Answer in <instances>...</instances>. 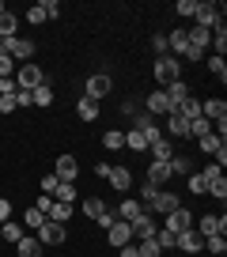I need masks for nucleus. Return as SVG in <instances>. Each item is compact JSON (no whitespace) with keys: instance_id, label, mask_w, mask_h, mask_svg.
<instances>
[{"instance_id":"nucleus-51","label":"nucleus","mask_w":227,"mask_h":257,"mask_svg":"<svg viewBox=\"0 0 227 257\" xmlns=\"http://www.w3.org/2000/svg\"><path fill=\"white\" fill-rule=\"evenodd\" d=\"M16 110V95H0V113H12Z\"/></svg>"},{"instance_id":"nucleus-57","label":"nucleus","mask_w":227,"mask_h":257,"mask_svg":"<svg viewBox=\"0 0 227 257\" xmlns=\"http://www.w3.org/2000/svg\"><path fill=\"white\" fill-rule=\"evenodd\" d=\"M122 257H140V253H137V246L129 242V246H122Z\"/></svg>"},{"instance_id":"nucleus-4","label":"nucleus","mask_w":227,"mask_h":257,"mask_svg":"<svg viewBox=\"0 0 227 257\" xmlns=\"http://www.w3.org/2000/svg\"><path fill=\"white\" fill-rule=\"evenodd\" d=\"M16 83H19V91H34V87H42V83H46V76H42L38 64H23V68H19V76H16Z\"/></svg>"},{"instance_id":"nucleus-48","label":"nucleus","mask_w":227,"mask_h":257,"mask_svg":"<svg viewBox=\"0 0 227 257\" xmlns=\"http://www.w3.org/2000/svg\"><path fill=\"white\" fill-rule=\"evenodd\" d=\"M42 12H46V19H57V12H61V4H57V0H42Z\"/></svg>"},{"instance_id":"nucleus-38","label":"nucleus","mask_w":227,"mask_h":257,"mask_svg":"<svg viewBox=\"0 0 227 257\" xmlns=\"http://www.w3.org/2000/svg\"><path fill=\"white\" fill-rule=\"evenodd\" d=\"M83 212H87L91 219H98V216H102V212H106V204L98 201V197H87V201H83Z\"/></svg>"},{"instance_id":"nucleus-47","label":"nucleus","mask_w":227,"mask_h":257,"mask_svg":"<svg viewBox=\"0 0 227 257\" xmlns=\"http://www.w3.org/2000/svg\"><path fill=\"white\" fill-rule=\"evenodd\" d=\"M42 223H46V212H38V208L27 212V227H42Z\"/></svg>"},{"instance_id":"nucleus-40","label":"nucleus","mask_w":227,"mask_h":257,"mask_svg":"<svg viewBox=\"0 0 227 257\" xmlns=\"http://www.w3.org/2000/svg\"><path fill=\"white\" fill-rule=\"evenodd\" d=\"M189 133H193V137H208V133H212V121L193 117V121H189Z\"/></svg>"},{"instance_id":"nucleus-26","label":"nucleus","mask_w":227,"mask_h":257,"mask_svg":"<svg viewBox=\"0 0 227 257\" xmlns=\"http://www.w3.org/2000/svg\"><path fill=\"white\" fill-rule=\"evenodd\" d=\"M31 98H34V106H53V87H49V83H42V87L31 91Z\"/></svg>"},{"instance_id":"nucleus-11","label":"nucleus","mask_w":227,"mask_h":257,"mask_svg":"<svg viewBox=\"0 0 227 257\" xmlns=\"http://www.w3.org/2000/svg\"><path fill=\"white\" fill-rule=\"evenodd\" d=\"M129 242H133V227L125 223V219H118V223L110 227V246L122 249V246H129Z\"/></svg>"},{"instance_id":"nucleus-33","label":"nucleus","mask_w":227,"mask_h":257,"mask_svg":"<svg viewBox=\"0 0 227 257\" xmlns=\"http://www.w3.org/2000/svg\"><path fill=\"white\" fill-rule=\"evenodd\" d=\"M102 144L110 148V152H118V148H125V133H118V128H110V133H106V137H102Z\"/></svg>"},{"instance_id":"nucleus-43","label":"nucleus","mask_w":227,"mask_h":257,"mask_svg":"<svg viewBox=\"0 0 227 257\" xmlns=\"http://www.w3.org/2000/svg\"><path fill=\"white\" fill-rule=\"evenodd\" d=\"M0 76H16V61H12L4 49H0Z\"/></svg>"},{"instance_id":"nucleus-23","label":"nucleus","mask_w":227,"mask_h":257,"mask_svg":"<svg viewBox=\"0 0 227 257\" xmlns=\"http://www.w3.org/2000/svg\"><path fill=\"white\" fill-rule=\"evenodd\" d=\"M53 201H61V204H72V201H76V185H72V182H57V189H53Z\"/></svg>"},{"instance_id":"nucleus-29","label":"nucleus","mask_w":227,"mask_h":257,"mask_svg":"<svg viewBox=\"0 0 227 257\" xmlns=\"http://www.w3.org/2000/svg\"><path fill=\"white\" fill-rule=\"evenodd\" d=\"M49 219H57V223H68V219H72V204L53 201V208H49Z\"/></svg>"},{"instance_id":"nucleus-18","label":"nucleus","mask_w":227,"mask_h":257,"mask_svg":"<svg viewBox=\"0 0 227 257\" xmlns=\"http://www.w3.org/2000/svg\"><path fill=\"white\" fill-rule=\"evenodd\" d=\"M148 152H152V159H155V163H167L170 155H174V148H170V140H163V137H159V140H152V144H148Z\"/></svg>"},{"instance_id":"nucleus-2","label":"nucleus","mask_w":227,"mask_h":257,"mask_svg":"<svg viewBox=\"0 0 227 257\" xmlns=\"http://www.w3.org/2000/svg\"><path fill=\"white\" fill-rule=\"evenodd\" d=\"M167 49H174V53H178V57H186V61H201V57H204V49L189 46L186 31H170V34H167Z\"/></svg>"},{"instance_id":"nucleus-8","label":"nucleus","mask_w":227,"mask_h":257,"mask_svg":"<svg viewBox=\"0 0 227 257\" xmlns=\"http://www.w3.org/2000/svg\"><path fill=\"white\" fill-rule=\"evenodd\" d=\"M53 174H57V182H76L80 167H76V159H72V155H61V159L53 163Z\"/></svg>"},{"instance_id":"nucleus-53","label":"nucleus","mask_w":227,"mask_h":257,"mask_svg":"<svg viewBox=\"0 0 227 257\" xmlns=\"http://www.w3.org/2000/svg\"><path fill=\"white\" fill-rule=\"evenodd\" d=\"M113 223H118V216H113V212H110V208H106V212H102V216H98V227H106V231H110V227H113Z\"/></svg>"},{"instance_id":"nucleus-54","label":"nucleus","mask_w":227,"mask_h":257,"mask_svg":"<svg viewBox=\"0 0 227 257\" xmlns=\"http://www.w3.org/2000/svg\"><path fill=\"white\" fill-rule=\"evenodd\" d=\"M34 208H38V212H46V216H49V208H53V197H46V193H42V197H38V204H34Z\"/></svg>"},{"instance_id":"nucleus-45","label":"nucleus","mask_w":227,"mask_h":257,"mask_svg":"<svg viewBox=\"0 0 227 257\" xmlns=\"http://www.w3.org/2000/svg\"><path fill=\"white\" fill-rule=\"evenodd\" d=\"M219 144H223V140H219V137H216V133H208V137H201V148H204V152H208V155H212V152H216V148H219Z\"/></svg>"},{"instance_id":"nucleus-55","label":"nucleus","mask_w":227,"mask_h":257,"mask_svg":"<svg viewBox=\"0 0 227 257\" xmlns=\"http://www.w3.org/2000/svg\"><path fill=\"white\" fill-rule=\"evenodd\" d=\"M212 155H216V167H223V163H227V148H223V144H219Z\"/></svg>"},{"instance_id":"nucleus-12","label":"nucleus","mask_w":227,"mask_h":257,"mask_svg":"<svg viewBox=\"0 0 227 257\" xmlns=\"http://www.w3.org/2000/svg\"><path fill=\"white\" fill-rule=\"evenodd\" d=\"M174 246H182L186 253H197V249H204V238L193 231V227H189V231H182V234H178V242H174Z\"/></svg>"},{"instance_id":"nucleus-15","label":"nucleus","mask_w":227,"mask_h":257,"mask_svg":"<svg viewBox=\"0 0 227 257\" xmlns=\"http://www.w3.org/2000/svg\"><path fill=\"white\" fill-rule=\"evenodd\" d=\"M106 182H110L113 189H129L133 185V170L129 167H110V178H106Z\"/></svg>"},{"instance_id":"nucleus-10","label":"nucleus","mask_w":227,"mask_h":257,"mask_svg":"<svg viewBox=\"0 0 227 257\" xmlns=\"http://www.w3.org/2000/svg\"><path fill=\"white\" fill-rule=\"evenodd\" d=\"M110 87H113L110 76H102V72H98V76H87V98H95V102H98L102 95H110Z\"/></svg>"},{"instance_id":"nucleus-31","label":"nucleus","mask_w":227,"mask_h":257,"mask_svg":"<svg viewBox=\"0 0 227 257\" xmlns=\"http://www.w3.org/2000/svg\"><path fill=\"white\" fill-rule=\"evenodd\" d=\"M125 144H129L133 152H148V137H144V133H140V128H133L129 137H125Z\"/></svg>"},{"instance_id":"nucleus-24","label":"nucleus","mask_w":227,"mask_h":257,"mask_svg":"<svg viewBox=\"0 0 227 257\" xmlns=\"http://www.w3.org/2000/svg\"><path fill=\"white\" fill-rule=\"evenodd\" d=\"M140 212H144V208H140V201H133V197H129V201H122V208H118V216H122L125 223H133V219H137Z\"/></svg>"},{"instance_id":"nucleus-16","label":"nucleus","mask_w":227,"mask_h":257,"mask_svg":"<svg viewBox=\"0 0 227 257\" xmlns=\"http://www.w3.org/2000/svg\"><path fill=\"white\" fill-rule=\"evenodd\" d=\"M167 231H174V234L189 231V212H186V208H174V212L167 216Z\"/></svg>"},{"instance_id":"nucleus-28","label":"nucleus","mask_w":227,"mask_h":257,"mask_svg":"<svg viewBox=\"0 0 227 257\" xmlns=\"http://www.w3.org/2000/svg\"><path fill=\"white\" fill-rule=\"evenodd\" d=\"M76 106H80V117H83V121H95V117H98V102H95V98H87V95H83Z\"/></svg>"},{"instance_id":"nucleus-35","label":"nucleus","mask_w":227,"mask_h":257,"mask_svg":"<svg viewBox=\"0 0 227 257\" xmlns=\"http://www.w3.org/2000/svg\"><path fill=\"white\" fill-rule=\"evenodd\" d=\"M155 242H159V249H170L174 242H178V234L167 231V227H159V231H155Z\"/></svg>"},{"instance_id":"nucleus-41","label":"nucleus","mask_w":227,"mask_h":257,"mask_svg":"<svg viewBox=\"0 0 227 257\" xmlns=\"http://www.w3.org/2000/svg\"><path fill=\"white\" fill-rule=\"evenodd\" d=\"M208 68H212V76L227 80V61H223V57H208Z\"/></svg>"},{"instance_id":"nucleus-30","label":"nucleus","mask_w":227,"mask_h":257,"mask_svg":"<svg viewBox=\"0 0 227 257\" xmlns=\"http://www.w3.org/2000/svg\"><path fill=\"white\" fill-rule=\"evenodd\" d=\"M0 234H4V242H19L23 238V227L12 223V219H4V223H0Z\"/></svg>"},{"instance_id":"nucleus-27","label":"nucleus","mask_w":227,"mask_h":257,"mask_svg":"<svg viewBox=\"0 0 227 257\" xmlns=\"http://www.w3.org/2000/svg\"><path fill=\"white\" fill-rule=\"evenodd\" d=\"M208 46H216V57H223V49H227V31H223V23L212 27V42H208Z\"/></svg>"},{"instance_id":"nucleus-32","label":"nucleus","mask_w":227,"mask_h":257,"mask_svg":"<svg viewBox=\"0 0 227 257\" xmlns=\"http://www.w3.org/2000/svg\"><path fill=\"white\" fill-rule=\"evenodd\" d=\"M167 167H170V174H189V159L186 155H170Z\"/></svg>"},{"instance_id":"nucleus-58","label":"nucleus","mask_w":227,"mask_h":257,"mask_svg":"<svg viewBox=\"0 0 227 257\" xmlns=\"http://www.w3.org/2000/svg\"><path fill=\"white\" fill-rule=\"evenodd\" d=\"M0 16H4V4H0Z\"/></svg>"},{"instance_id":"nucleus-17","label":"nucleus","mask_w":227,"mask_h":257,"mask_svg":"<svg viewBox=\"0 0 227 257\" xmlns=\"http://www.w3.org/2000/svg\"><path fill=\"white\" fill-rule=\"evenodd\" d=\"M163 95H167V98H170V106L178 110V106H182V102L189 98V87H186V83L178 80V83H170V87H163Z\"/></svg>"},{"instance_id":"nucleus-14","label":"nucleus","mask_w":227,"mask_h":257,"mask_svg":"<svg viewBox=\"0 0 227 257\" xmlns=\"http://www.w3.org/2000/svg\"><path fill=\"white\" fill-rule=\"evenodd\" d=\"M216 4H197V12H193V16H197V27H204V31H212V27H216Z\"/></svg>"},{"instance_id":"nucleus-20","label":"nucleus","mask_w":227,"mask_h":257,"mask_svg":"<svg viewBox=\"0 0 227 257\" xmlns=\"http://www.w3.org/2000/svg\"><path fill=\"white\" fill-rule=\"evenodd\" d=\"M167 178H170V167H167V163H152V167H148V185H155V189H159Z\"/></svg>"},{"instance_id":"nucleus-13","label":"nucleus","mask_w":227,"mask_h":257,"mask_svg":"<svg viewBox=\"0 0 227 257\" xmlns=\"http://www.w3.org/2000/svg\"><path fill=\"white\" fill-rule=\"evenodd\" d=\"M174 208H182L178 193H159V197H155V204H152V212H163V216H170Z\"/></svg>"},{"instance_id":"nucleus-34","label":"nucleus","mask_w":227,"mask_h":257,"mask_svg":"<svg viewBox=\"0 0 227 257\" xmlns=\"http://www.w3.org/2000/svg\"><path fill=\"white\" fill-rule=\"evenodd\" d=\"M140 197H144V204H140V208H144V212H152V204H155V197H159V189H155V185H140Z\"/></svg>"},{"instance_id":"nucleus-36","label":"nucleus","mask_w":227,"mask_h":257,"mask_svg":"<svg viewBox=\"0 0 227 257\" xmlns=\"http://www.w3.org/2000/svg\"><path fill=\"white\" fill-rule=\"evenodd\" d=\"M208 193H212V197H219V201H223V197H227V182H223V174L208 178Z\"/></svg>"},{"instance_id":"nucleus-5","label":"nucleus","mask_w":227,"mask_h":257,"mask_svg":"<svg viewBox=\"0 0 227 257\" xmlns=\"http://www.w3.org/2000/svg\"><path fill=\"white\" fill-rule=\"evenodd\" d=\"M129 227H133V238H140V242H144V238H155V231H159V227H155V219H152V212H140Z\"/></svg>"},{"instance_id":"nucleus-56","label":"nucleus","mask_w":227,"mask_h":257,"mask_svg":"<svg viewBox=\"0 0 227 257\" xmlns=\"http://www.w3.org/2000/svg\"><path fill=\"white\" fill-rule=\"evenodd\" d=\"M8 216H12V204L4 201V197H0V223H4V219H8Z\"/></svg>"},{"instance_id":"nucleus-9","label":"nucleus","mask_w":227,"mask_h":257,"mask_svg":"<svg viewBox=\"0 0 227 257\" xmlns=\"http://www.w3.org/2000/svg\"><path fill=\"white\" fill-rule=\"evenodd\" d=\"M201 117L212 121V125H216V121H223V117H227V102H223V98H208V102H201Z\"/></svg>"},{"instance_id":"nucleus-6","label":"nucleus","mask_w":227,"mask_h":257,"mask_svg":"<svg viewBox=\"0 0 227 257\" xmlns=\"http://www.w3.org/2000/svg\"><path fill=\"white\" fill-rule=\"evenodd\" d=\"M223 231H227V216H201V223H197L201 238H212V234H223Z\"/></svg>"},{"instance_id":"nucleus-19","label":"nucleus","mask_w":227,"mask_h":257,"mask_svg":"<svg viewBox=\"0 0 227 257\" xmlns=\"http://www.w3.org/2000/svg\"><path fill=\"white\" fill-rule=\"evenodd\" d=\"M16 249H19V257H42V242L31 238V234H23V238L16 242Z\"/></svg>"},{"instance_id":"nucleus-25","label":"nucleus","mask_w":227,"mask_h":257,"mask_svg":"<svg viewBox=\"0 0 227 257\" xmlns=\"http://www.w3.org/2000/svg\"><path fill=\"white\" fill-rule=\"evenodd\" d=\"M174 113H182V117H186V121H193V117H201V102H197V98L189 95V98H186V102H182V106H178V110H174Z\"/></svg>"},{"instance_id":"nucleus-1","label":"nucleus","mask_w":227,"mask_h":257,"mask_svg":"<svg viewBox=\"0 0 227 257\" xmlns=\"http://www.w3.org/2000/svg\"><path fill=\"white\" fill-rule=\"evenodd\" d=\"M155 80L163 83V87H170V83H178L182 80V61L178 57H155Z\"/></svg>"},{"instance_id":"nucleus-46","label":"nucleus","mask_w":227,"mask_h":257,"mask_svg":"<svg viewBox=\"0 0 227 257\" xmlns=\"http://www.w3.org/2000/svg\"><path fill=\"white\" fill-rule=\"evenodd\" d=\"M27 19H31L34 27H38V23H49V19H46V12H42V4H34V8L27 12Z\"/></svg>"},{"instance_id":"nucleus-49","label":"nucleus","mask_w":227,"mask_h":257,"mask_svg":"<svg viewBox=\"0 0 227 257\" xmlns=\"http://www.w3.org/2000/svg\"><path fill=\"white\" fill-rule=\"evenodd\" d=\"M53 189H57V174H46V178H42V193L53 197Z\"/></svg>"},{"instance_id":"nucleus-44","label":"nucleus","mask_w":227,"mask_h":257,"mask_svg":"<svg viewBox=\"0 0 227 257\" xmlns=\"http://www.w3.org/2000/svg\"><path fill=\"white\" fill-rule=\"evenodd\" d=\"M16 91H19L16 76H0V95H16Z\"/></svg>"},{"instance_id":"nucleus-52","label":"nucleus","mask_w":227,"mask_h":257,"mask_svg":"<svg viewBox=\"0 0 227 257\" xmlns=\"http://www.w3.org/2000/svg\"><path fill=\"white\" fill-rule=\"evenodd\" d=\"M152 46H155V57H167V53H170V49H167V38H163V34H155Z\"/></svg>"},{"instance_id":"nucleus-21","label":"nucleus","mask_w":227,"mask_h":257,"mask_svg":"<svg viewBox=\"0 0 227 257\" xmlns=\"http://www.w3.org/2000/svg\"><path fill=\"white\" fill-rule=\"evenodd\" d=\"M167 128H170V137H189V121L182 113H167Z\"/></svg>"},{"instance_id":"nucleus-3","label":"nucleus","mask_w":227,"mask_h":257,"mask_svg":"<svg viewBox=\"0 0 227 257\" xmlns=\"http://www.w3.org/2000/svg\"><path fill=\"white\" fill-rule=\"evenodd\" d=\"M65 238H68L65 223H57V219H49V216H46V223L38 227V242H42V246H61Z\"/></svg>"},{"instance_id":"nucleus-42","label":"nucleus","mask_w":227,"mask_h":257,"mask_svg":"<svg viewBox=\"0 0 227 257\" xmlns=\"http://www.w3.org/2000/svg\"><path fill=\"white\" fill-rule=\"evenodd\" d=\"M189 189L193 193H208V178L204 174H189Z\"/></svg>"},{"instance_id":"nucleus-22","label":"nucleus","mask_w":227,"mask_h":257,"mask_svg":"<svg viewBox=\"0 0 227 257\" xmlns=\"http://www.w3.org/2000/svg\"><path fill=\"white\" fill-rule=\"evenodd\" d=\"M16 31H19V19L12 16V12H4V16H0V42L16 38Z\"/></svg>"},{"instance_id":"nucleus-37","label":"nucleus","mask_w":227,"mask_h":257,"mask_svg":"<svg viewBox=\"0 0 227 257\" xmlns=\"http://www.w3.org/2000/svg\"><path fill=\"white\" fill-rule=\"evenodd\" d=\"M204 246H208L216 257H223V253H227V238H223V234H212V238H204Z\"/></svg>"},{"instance_id":"nucleus-39","label":"nucleus","mask_w":227,"mask_h":257,"mask_svg":"<svg viewBox=\"0 0 227 257\" xmlns=\"http://www.w3.org/2000/svg\"><path fill=\"white\" fill-rule=\"evenodd\" d=\"M137 253H140V257H159L163 249H159V242H155V238H144V242L137 246Z\"/></svg>"},{"instance_id":"nucleus-7","label":"nucleus","mask_w":227,"mask_h":257,"mask_svg":"<svg viewBox=\"0 0 227 257\" xmlns=\"http://www.w3.org/2000/svg\"><path fill=\"white\" fill-rule=\"evenodd\" d=\"M144 110L152 113V117H167V113H174V106H170V98L163 95V91H155V95H148Z\"/></svg>"},{"instance_id":"nucleus-50","label":"nucleus","mask_w":227,"mask_h":257,"mask_svg":"<svg viewBox=\"0 0 227 257\" xmlns=\"http://www.w3.org/2000/svg\"><path fill=\"white\" fill-rule=\"evenodd\" d=\"M197 12V0H178V16H193Z\"/></svg>"}]
</instances>
